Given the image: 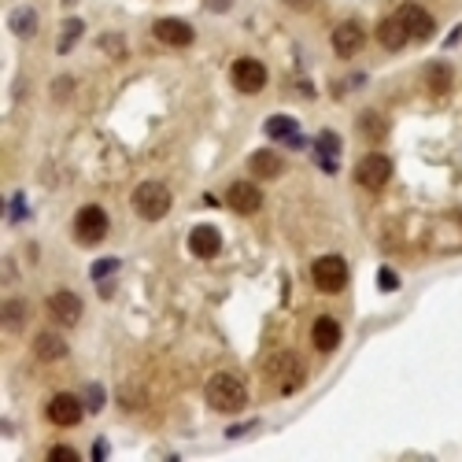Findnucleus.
Here are the masks:
<instances>
[{
	"label": "nucleus",
	"mask_w": 462,
	"mask_h": 462,
	"mask_svg": "<svg viewBox=\"0 0 462 462\" xmlns=\"http://www.w3.org/2000/svg\"><path fill=\"white\" fill-rule=\"evenodd\" d=\"M133 211L141 214L144 222L166 219V211H170V189H166L163 182H141L133 189Z\"/></svg>",
	"instance_id": "obj_3"
},
{
	"label": "nucleus",
	"mask_w": 462,
	"mask_h": 462,
	"mask_svg": "<svg viewBox=\"0 0 462 462\" xmlns=\"http://www.w3.org/2000/svg\"><path fill=\"white\" fill-rule=\"evenodd\" d=\"M230 78L241 93H259L263 85H267V67L259 60H252V56H244V60H237L230 67Z\"/></svg>",
	"instance_id": "obj_10"
},
{
	"label": "nucleus",
	"mask_w": 462,
	"mask_h": 462,
	"mask_svg": "<svg viewBox=\"0 0 462 462\" xmlns=\"http://www.w3.org/2000/svg\"><path fill=\"white\" fill-rule=\"evenodd\" d=\"M74 237L82 244H100L107 237V211L96 208V204H85L74 214Z\"/></svg>",
	"instance_id": "obj_6"
},
{
	"label": "nucleus",
	"mask_w": 462,
	"mask_h": 462,
	"mask_svg": "<svg viewBox=\"0 0 462 462\" xmlns=\"http://www.w3.org/2000/svg\"><path fill=\"white\" fill-rule=\"evenodd\" d=\"M219 248H222V237H219V230H214V226H192L189 252L196 255V259H214Z\"/></svg>",
	"instance_id": "obj_14"
},
{
	"label": "nucleus",
	"mask_w": 462,
	"mask_h": 462,
	"mask_svg": "<svg viewBox=\"0 0 462 462\" xmlns=\"http://www.w3.org/2000/svg\"><path fill=\"white\" fill-rule=\"evenodd\" d=\"M45 415H48V421H52V426H63V429H67V426H78V421H82L85 403L78 399V396H71V392H60V396L48 399Z\"/></svg>",
	"instance_id": "obj_8"
},
{
	"label": "nucleus",
	"mask_w": 462,
	"mask_h": 462,
	"mask_svg": "<svg viewBox=\"0 0 462 462\" xmlns=\"http://www.w3.org/2000/svg\"><path fill=\"white\" fill-rule=\"evenodd\" d=\"M333 52L340 56V60H351V56H359L362 52V45H366V30L355 23V19H348V23H340V26H333Z\"/></svg>",
	"instance_id": "obj_7"
},
{
	"label": "nucleus",
	"mask_w": 462,
	"mask_h": 462,
	"mask_svg": "<svg viewBox=\"0 0 462 462\" xmlns=\"http://www.w3.org/2000/svg\"><path fill=\"white\" fill-rule=\"evenodd\" d=\"M377 41H381V48H388V52H399V48L410 41L407 30H403V23H399V15L381 19L377 23Z\"/></svg>",
	"instance_id": "obj_16"
},
{
	"label": "nucleus",
	"mask_w": 462,
	"mask_h": 462,
	"mask_svg": "<svg viewBox=\"0 0 462 462\" xmlns=\"http://www.w3.org/2000/svg\"><path fill=\"white\" fill-rule=\"evenodd\" d=\"M226 204H230L237 214H255L263 208V189L252 182H233L230 189H226Z\"/></svg>",
	"instance_id": "obj_12"
},
{
	"label": "nucleus",
	"mask_w": 462,
	"mask_h": 462,
	"mask_svg": "<svg viewBox=\"0 0 462 462\" xmlns=\"http://www.w3.org/2000/svg\"><path fill=\"white\" fill-rule=\"evenodd\" d=\"M396 15H399V23H403V30H407L410 41H426V37H432V30H437L432 15L421 4H403Z\"/></svg>",
	"instance_id": "obj_11"
},
{
	"label": "nucleus",
	"mask_w": 462,
	"mask_h": 462,
	"mask_svg": "<svg viewBox=\"0 0 462 462\" xmlns=\"http://www.w3.org/2000/svg\"><path fill=\"white\" fill-rule=\"evenodd\" d=\"M263 373H267L274 392H281V396H292V392L303 388V381H307V370H303L296 351H274V355L263 362Z\"/></svg>",
	"instance_id": "obj_2"
},
{
	"label": "nucleus",
	"mask_w": 462,
	"mask_h": 462,
	"mask_svg": "<svg viewBox=\"0 0 462 462\" xmlns=\"http://www.w3.org/2000/svg\"><path fill=\"white\" fill-rule=\"evenodd\" d=\"M263 130H267V137H274V141L303 144V141H300V126H296V119H289V115H270Z\"/></svg>",
	"instance_id": "obj_19"
},
{
	"label": "nucleus",
	"mask_w": 462,
	"mask_h": 462,
	"mask_svg": "<svg viewBox=\"0 0 462 462\" xmlns=\"http://www.w3.org/2000/svg\"><path fill=\"white\" fill-rule=\"evenodd\" d=\"M311 344H314L318 351H337V344H340V326L329 318V314H322V318L311 326Z\"/></svg>",
	"instance_id": "obj_15"
},
{
	"label": "nucleus",
	"mask_w": 462,
	"mask_h": 462,
	"mask_svg": "<svg viewBox=\"0 0 462 462\" xmlns=\"http://www.w3.org/2000/svg\"><path fill=\"white\" fill-rule=\"evenodd\" d=\"M48 462H78V451H74V448L56 444L52 451H48Z\"/></svg>",
	"instance_id": "obj_27"
},
{
	"label": "nucleus",
	"mask_w": 462,
	"mask_h": 462,
	"mask_svg": "<svg viewBox=\"0 0 462 462\" xmlns=\"http://www.w3.org/2000/svg\"><path fill=\"white\" fill-rule=\"evenodd\" d=\"M314 148H318V166H322V170H326V174L337 170V155H340V137H337V133H333V130H322Z\"/></svg>",
	"instance_id": "obj_20"
},
{
	"label": "nucleus",
	"mask_w": 462,
	"mask_h": 462,
	"mask_svg": "<svg viewBox=\"0 0 462 462\" xmlns=\"http://www.w3.org/2000/svg\"><path fill=\"white\" fill-rule=\"evenodd\" d=\"M377 285H381L385 292H396V289H399V278H396L392 270H385V267H381V274H377Z\"/></svg>",
	"instance_id": "obj_29"
},
{
	"label": "nucleus",
	"mask_w": 462,
	"mask_h": 462,
	"mask_svg": "<svg viewBox=\"0 0 462 462\" xmlns=\"http://www.w3.org/2000/svg\"><path fill=\"white\" fill-rule=\"evenodd\" d=\"M314 4L318 0H285V8H292V12H314Z\"/></svg>",
	"instance_id": "obj_32"
},
{
	"label": "nucleus",
	"mask_w": 462,
	"mask_h": 462,
	"mask_svg": "<svg viewBox=\"0 0 462 462\" xmlns=\"http://www.w3.org/2000/svg\"><path fill=\"white\" fill-rule=\"evenodd\" d=\"M204 396H208V407L219 410V415H237V410L248 407V385L230 370L214 373L208 381V388H204Z\"/></svg>",
	"instance_id": "obj_1"
},
{
	"label": "nucleus",
	"mask_w": 462,
	"mask_h": 462,
	"mask_svg": "<svg viewBox=\"0 0 462 462\" xmlns=\"http://www.w3.org/2000/svg\"><path fill=\"white\" fill-rule=\"evenodd\" d=\"M119 270V259H100V263H93V278L96 281H104L107 274H115Z\"/></svg>",
	"instance_id": "obj_28"
},
{
	"label": "nucleus",
	"mask_w": 462,
	"mask_h": 462,
	"mask_svg": "<svg viewBox=\"0 0 462 462\" xmlns=\"http://www.w3.org/2000/svg\"><path fill=\"white\" fill-rule=\"evenodd\" d=\"M71 89H74L71 78H60V82L52 85V96H56V100H63V96H71Z\"/></svg>",
	"instance_id": "obj_30"
},
{
	"label": "nucleus",
	"mask_w": 462,
	"mask_h": 462,
	"mask_svg": "<svg viewBox=\"0 0 462 462\" xmlns=\"http://www.w3.org/2000/svg\"><path fill=\"white\" fill-rule=\"evenodd\" d=\"M100 45H104V52H107V56H122V52H126V45H122V37H119V34H104V37H100Z\"/></svg>",
	"instance_id": "obj_26"
},
{
	"label": "nucleus",
	"mask_w": 462,
	"mask_h": 462,
	"mask_svg": "<svg viewBox=\"0 0 462 462\" xmlns=\"http://www.w3.org/2000/svg\"><path fill=\"white\" fill-rule=\"evenodd\" d=\"M45 311H48V318L60 322V326H78V322H82V300L67 289L52 292V296L45 300Z\"/></svg>",
	"instance_id": "obj_9"
},
{
	"label": "nucleus",
	"mask_w": 462,
	"mask_h": 462,
	"mask_svg": "<svg viewBox=\"0 0 462 462\" xmlns=\"http://www.w3.org/2000/svg\"><path fill=\"white\" fill-rule=\"evenodd\" d=\"M78 37H82V19H67V26H63V34H60V45H56V52H71Z\"/></svg>",
	"instance_id": "obj_25"
},
{
	"label": "nucleus",
	"mask_w": 462,
	"mask_h": 462,
	"mask_svg": "<svg viewBox=\"0 0 462 462\" xmlns=\"http://www.w3.org/2000/svg\"><path fill=\"white\" fill-rule=\"evenodd\" d=\"M34 355L41 362H60L67 355V340L60 333H37L34 337Z\"/></svg>",
	"instance_id": "obj_17"
},
{
	"label": "nucleus",
	"mask_w": 462,
	"mask_h": 462,
	"mask_svg": "<svg viewBox=\"0 0 462 462\" xmlns=\"http://www.w3.org/2000/svg\"><path fill=\"white\" fill-rule=\"evenodd\" d=\"M204 4H208L211 12H219V15H222V12H230V8H233V0H204Z\"/></svg>",
	"instance_id": "obj_33"
},
{
	"label": "nucleus",
	"mask_w": 462,
	"mask_h": 462,
	"mask_svg": "<svg viewBox=\"0 0 462 462\" xmlns=\"http://www.w3.org/2000/svg\"><path fill=\"white\" fill-rule=\"evenodd\" d=\"M26 318H30L26 300H4V307H0V326H4L8 333H19L26 326Z\"/></svg>",
	"instance_id": "obj_21"
},
{
	"label": "nucleus",
	"mask_w": 462,
	"mask_h": 462,
	"mask_svg": "<svg viewBox=\"0 0 462 462\" xmlns=\"http://www.w3.org/2000/svg\"><path fill=\"white\" fill-rule=\"evenodd\" d=\"M426 85L432 96H444L451 89V67L448 63H429L426 67Z\"/></svg>",
	"instance_id": "obj_24"
},
{
	"label": "nucleus",
	"mask_w": 462,
	"mask_h": 462,
	"mask_svg": "<svg viewBox=\"0 0 462 462\" xmlns=\"http://www.w3.org/2000/svg\"><path fill=\"white\" fill-rule=\"evenodd\" d=\"M152 34H155V41H163V45H170V48H189L192 37H196L192 26L182 23V19H155Z\"/></svg>",
	"instance_id": "obj_13"
},
{
	"label": "nucleus",
	"mask_w": 462,
	"mask_h": 462,
	"mask_svg": "<svg viewBox=\"0 0 462 462\" xmlns=\"http://www.w3.org/2000/svg\"><path fill=\"white\" fill-rule=\"evenodd\" d=\"M248 166H252L255 178H278V174L285 170V160L278 152H270V148H259V152H252Z\"/></svg>",
	"instance_id": "obj_18"
},
{
	"label": "nucleus",
	"mask_w": 462,
	"mask_h": 462,
	"mask_svg": "<svg viewBox=\"0 0 462 462\" xmlns=\"http://www.w3.org/2000/svg\"><path fill=\"white\" fill-rule=\"evenodd\" d=\"M8 26H12V34L15 37H34L37 34V12L34 8H15L12 12V19H8Z\"/></svg>",
	"instance_id": "obj_22"
},
{
	"label": "nucleus",
	"mask_w": 462,
	"mask_h": 462,
	"mask_svg": "<svg viewBox=\"0 0 462 462\" xmlns=\"http://www.w3.org/2000/svg\"><path fill=\"white\" fill-rule=\"evenodd\" d=\"M100 407H104V388L93 385L89 388V410H100Z\"/></svg>",
	"instance_id": "obj_31"
},
{
	"label": "nucleus",
	"mask_w": 462,
	"mask_h": 462,
	"mask_svg": "<svg viewBox=\"0 0 462 462\" xmlns=\"http://www.w3.org/2000/svg\"><path fill=\"white\" fill-rule=\"evenodd\" d=\"M392 178V160L385 152H370V155H362L359 166H355V182L362 185V189H370V192H377V189H385Z\"/></svg>",
	"instance_id": "obj_5"
},
{
	"label": "nucleus",
	"mask_w": 462,
	"mask_h": 462,
	"mask_svg": "<svg viewBox=\"0 0 462 462\" xmlns=\"http://www.w3.org/2000/svg\"><path fill=\"white\" fill-rule=\"evenodd\" d=\"M311 281L318 292H340L344 285H348V263L340 259V255H322V259H314L311 267Z\"/></svg>",
	"instance_id": "obj_4"
},
{
	"label": "nucleus",
	"mask_w": 462,
	"mask_h": 462,
	"mask_svg": "<svg viewBox=\"0 0 462 462\" xmlns=\"http://www.w3.org/2000/svg\"><path fill=\"white\" fill-rule=\"evenodd\" d=\"M355 126H359V133L366 137V141H381V137L388 133L385 115H377V111H362L359 119H355Z\"/></svg>",
	"instance_id": "obj_23"
}]
</instances>
